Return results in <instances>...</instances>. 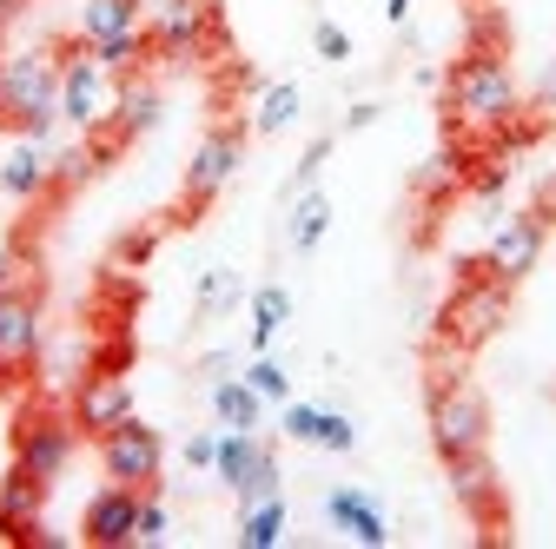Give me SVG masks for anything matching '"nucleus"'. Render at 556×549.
<instances>
[{
    "instance_id": "7c9ffc66",
    "label": "nucleus",
    "mask_w": 556,
    "mask_h": 549,
    "mask_svg": "<svg viewBox=\"0 0 556 549\" xmlns=\"http://www.w3.org/2000/svg\"><path fill=\"white\" fill-rule=\"evenodd\" d=\"M239 298V279H232V271H205V279H199V305L205 311H219V305H232Z\"/></svg>"
},
{
    "instance_id": "20e7f679",
    "label": "nucleus",
    "mask_w": 556,
    "mask_h": 549,
    "mask_svg": "<svg viewBox=\"0 0 556 549\" xmlns=\"http://www.w3.org/2000/svg\"><path fill=\"white\" fill-rule=\"evenodd\" d=\"M113 106H119V93H113V74L80 47V53H66L60 60V119H74V126H106L113 119Z\"/></svg>"
},
{
    "instance_id": "9d476101",
    "label": "nucleus",
    "mask_w": 556,
    "mask_h": 549,
    "mask_svg": "<svg viewBox=\"0 0 556 549\" xmlns=\"http://www.w3.org/2000/svg\"><path fill=\"white\" fill-rule=\"evenodd\" d=\"M239 153H245L239 126H219V132H205V140H199V153H192V166H186V199H192V205L219 199V186L239 173Z\"/></svg>"
},
{
    "instance_id": "ea45409f",
    "label": "nucleus",
    "mask_w": 556,
    "mask_h": 549,
    "mask_svg": "<svg viewBox=\"0 0 556 549\" xmlns=\"http://www.w3.org/2000/svg\"><path fill=\"white\" fill-rule=\"evenodd\" d=\"M14 14H21V0H0V27H8Z\"/></svg>"
},
{
    "instance_id": "c9c22d12",
    "label": "nucleus",
    "mask_w": 556,
    "mask_h": 549,
    "mask_svg": "<svg viewBox=\"0 0 556 549\" xmlns=\"http://www.w3.org/2000/svg\"><path fill=\"white\" fill-rule=\"evenodd\" d=\"M536 106H543V119H556V66L543 74V100H536Z\"/></svg>"
},
{
    "instance_id": "bb28decb",
    "label": "nucleus",
    "mask_w": 556,
    "mask_h": 549,
    "mask_svg": "<svg viewBox=\"0 0 556 549\" xmlns=\"http://www.w3.org/2000/svg\"><path fill=\"white\" fill-rule=\"evenodd\" d=\"M100 166H106L100 146H66V153H53V186H87Z\"/></svg>"
},
{
    "instance_id": "c85d7f7f",
    "label": "nucleus",
    "mask_w": 556,
    "mask_h": 549,
    "mask_svg": "<svg viewBox=\"0 0 556 549\" xmlns=\"http://www.w3.org/2000/svg\"><path fill=\"white\" fill-rule=\"evenodd\" d=\"M245 384H252V391H258L265 404H286V397H292V378H286V365H271L265 352H258V358L245 365Z\"/></svg>"
},
{
    "instance_id": "0eeeda50",
    "label": "nucleus",
    "mask_w": 556,
    "mask_h": 549,
    "mask_svg": "<svg viewBox=\"0 0 556 549\" xmlns=\"http://www.w3.org/2000/svg\"><path fill=\"white\" fill-rule=\"evenodd\" d=\"M74 431H80V424L53 418V410L27 418V424H21V444H14V470H27V476H40V484H53V476L66 470V457H74Z\"/></svg>"
},
{
    "instance_id": "9b49d317",
    "label": "nucleus",
    "mask_w": 556,
    "mask_h": 549,
    "mask_svg": "<svg viewBox=\"0 0 556 549\" xmlns=\"http://www.w3.org/2000/svg\"><path fill=\"white\" fill-rule=\"evenodd\" d=\"M510 318V285L504 279H483V285H464L457 305H451V331L464 337V345H483L497 324Z\"/></svg>"
},
{
    "instance_id": "f3484780",
    "label": "nucleus",
    "mask_w": 556,
    "mask_h": 549,
    "mask_svg": "<svg viewBox=\"0 0 556 549\" xmlns=\"http://www.w3.org/2000/svg\"><path fill=\"white\" fill-rule=\"evenodd\" d=\"M40 352V311L27 292H0V365H27Z\"/></svg>"
},
{
    "instance_id": "a211bd4d",
    "label": "nucleus",
    "mask_w": 556,
    "mask_h": 549,
    "mask_svg": "<svg viewBox=\"0 0 556 549\" xmlns=\"http://www.w3.org/2000/svg\"><path fill=\"white\" fill-rule=\"evenodd\" d=\"M47 490H53V484H40V476L14 470L8 484H0V529H8V536H40V510H47Z\"/></svg>"
},
{
    "instance_id": "393cba45",
    "label": "nucleus",
    "mask_w": 556,
    "mask_h": 549,
    "mask_svg": "<svg viewBox=\"0 0 556 549\" xmlns=\"http://www.w3.org/2000/svg\"><path fill=\"white\" fill-rule=\"evenodd\" d=\"M325 232H331V199L305 186V192H299V205H292V245H299V252H312Z\"/></svg>"
},
{
    "instance_id": "b1692460",
    "label": "nucleus",
    "mask_w": 556,
    "mask_h": 549,
    "mask_svg": "<svg viewBox=\"0 0 556 549\" xmlns=\"http://www.w3.org/2000/svg\"><path fill=\"white\" fill-rule=\"evenodd\" d=\"M278 536H286V503H278V497L245 503V516H239V542H245V549H271Z\"/></svg>"
},
{
    "instance_id": "5701e85b",
    "label": "nucleus",
    "mask_w": 556,
    "mask_h": 549,
    "mask_svg": "<svg viewBox=\"0 0 556 549\" xmlns=\"http://www.w3.org/2000/svg\"><path fill=\"white\" fill-rule=\"evenodd\" d=\"M286 318H292V292L286 285H258L252 292V352H265Z\"/></svg>"
},
{
    "instance_id": "412c9836",
    "label": "nucleus",
    "mask_w": 556,
    "mask_h": 549,
    "mask_svg": "<svg viewBox=\"0 0 556 549\" xmlns=\"http://www.w3.org/2000/svg\"><path fill=\"white\" fill-rule=\"evenodd\" d=\"M258 404H265V397H258L245 378H219V384H213V410H219L226 431H258Z\"/></svg>"
},
{
    "instance_id": "dca6fc26",
    "label": "nucleus",
    "mask_w": 556,
    "mask_h": 549,
    "mask_svg": "<svg viewBox=\"0 0 556 549\" xmlns=\"http://www.w3.org/2000/svg\"><path fill=\"white\" fill-rule=\"evenodd\" d=\"M325 516H331L344 536H352V542H365V549H384V542H391V523H384L378 497H365V490H352V484L325 497Z\"/></svg>"
},
{
    "instance_id": "39448f33",
    "label": "nucleus",
    "mask_w": 556,
    "mask_h": 549,
    "mask_svg": "<svg viewBox=\"0 0 556 549\" xmlns=\"http://www.w3.org/2000/svg\"><path fill=\"white\" fill-rule=\"evenodd\" d=\"M160 457H166L160 431L139 424V418H126V424H113L100 437V463H106L113 484H126V490H153L160 484Z\"/></svg>"
},
{
    "instance_id": "6e6552de",
    "label": "nucleus",
    "mask_w": 556,
    "mask_h": 549,
    "mask_svg": "<svg viewBox=\"0 0 556 549\" xmlns=\"http://www.w3.org/2000/svg\"><path fill=\"white\" fill-rule=\"evenodd\" d=\"M543 239H549V219H543V213H523V219H510V226L491 239V252H483V265H491V279H504V285L530 279V265L543 258Z\"/></svg>"
},
{
    "instance_id": "6ab92c4d",
    "label": "nucleus",
    "mask_w": 556,
    "mask_h": 549,
    "mask_svg": "<svg viewBox=\"0 0 556 549\" xmlns=\"http://www.w3.org/2000/svg\"><path fill=\"white\" fill-rule=\"evenodd\" d=\"M0 186H8L14 199H34V192H47V186H53V153H47L40 140L14 146V153H8V166H0Z\"/></svg>"
},
{
    "instance_id": "ddd939ff",
    "label": "nucleus",
    "mask_w": 556,
    "mask_h": 549,
    "mask_svg": "<svg viewBox=\"0 0 556 549\" xmlns=\"http://www.w3.org/2000/svg\"><path fill=\"white\" fill-rule=\"evenodd\" d=\"M132 516H139V490H126V484H106V490L87 503V516H80V536H87L93 549H119V542H132Z\"/></svg>"
},
{
    "instance_id": "2f4dec72",
    "label": "nucleus",
    "mask_w": 556,
    "mask_h": 549,
    "mask_svg": "<svg viewBox=\"0 0 556 549\" xmlns=\"http://www.w3.org/2000/svg\"><path fill=\"white\" fill-rule=\"evenodd\" d=\"M312 47H318V60H352V40H344L338 21H318L312 27Z\"/></svg>"
},
{
    "instance_id": "f704fd0d",
    "label": "nucleus",
    "mask_w": 556,
    "mask_h": 549,
    "mask_svg": "<svg viewBox=\"0 0 556 549\" xmlns=\"http://www.w3.org/2000/svg\"><path fill=\"white\" fill-rule=\"evenodd\" d=\"M325 159H331V140H312V153H305V159H299V186H312V179H318V166H325Z\"/></svg>"
},
{
    "instance_id": "f257e3e1",
    "label": "nucleus",
    "mask_w": 556,
    "mask_h": 549,
    "mask_svg": "<svg viewBox=\"0 0 556 549\" xmlns=\"http://www.w3.org/2000/svg\"><path fill=\"white\" fill-rule=\"evenodd\" d=\"M451 113L470 126V132H497V126H517L523 100H517V80L497 53H470L457 74H451Z\"/></svg>"
},
{
    "instance_id": "cd10ccee",
    "label": "nucleus",
    "mask_w": 556,
    "mask_h": 549,
    "mask_svg": "<svg viewBox=\"0 0 556 549\" xmlns=\"http://www.w3.org/2000/svg\"><path fill=\"white\" fill-rule=\"evenodd\" d=\"M292 119H299V87H271V93L258 100V113H252L258 132H286Z\"/></svg>"
},
{
    "instance_id": "4be33fe9",
    "label": "nucleus",
    "mask_w": 556,
    "mask_h": 549,
    "mask_svg": "<svg viewBox=\"0 0 556 549\" xmlns=\"http://www.w3.org/2000/svg\"><path fill=\"white\" fill-rule=\"evenodd\" d=\"M147 126H160V87L132 80V87H119V106H113V132H119V140H132V132H147Z\"/></svg>"
},
{
    "instance_id": "aec40b11",
    "label": "nucleus",
    "mask_w": 556,
    "mask_h": 549,
    "mask_svg": "<svg viewBox=\"0 0 556 549\" xmlns=\"http://www.w3.org/2000/svg\"><path fill=\"white\" fill-rule=\"evenodd\" d=\"M139 27V0H80V40L100 47L113 34H132Z\"/></svg>"
},
{
    "instance_id": "72a5a7b5",
    "label": "nucleus",
    "mask_w": 556,
    "mask_h": 549,
    "mask_svg": "<svg viewBox=\"0 0 556 549\" xmlns=\"http://www.w3.org/2000/svg\"><path fill=\"white\" fill-rule=\"evenodd\" d=\"M451 179H457V159H451V153H438L425 173H417V192H444Z\"/></svg>"
},
{
    "instance_id": "4468645a",
    "label": "nucleus",
    "mask_w": 556,
    "mask_h": 549,
    "mask_svg": "<svg viewBox=\"0 0 556 549\" xmlns=\"http://www.w3.org/2000/svg\"><path fill=\"white\" fill-rule=\"evenodd\" d=\"M126 418H132V391H126V378L100 371V378L80 384V397H74V424H87L93 437H106V431L126 424Z\"/></svg>"
},
{
    "instance_id": "1a4fd4ad",
    "label": "nucleus",
    "mask_w": 556,
    "mask_h": 549,
    "mask_svg": "<svg viewBox=\"0 0 556 549\" xmlns=\"http://www.w3.org/2000/svg\"><path fill=\"white\" fill-rule=\"evenodd\" d=\"M219 21H213V0H160L153 8V27H147V40L160 47V53H173V60H186V53H199V40L213 34Z\"/></svg>"
},
{
    "instance_id": "c756f323",
    "label": "nucleus",
    "mask_w": 556,
    "mask_h": 549,
    "mask_svg": "<svg viewBox=\"0 0 556 549\" xmlns=\"http://www.w3.org/2000/svg\"><path fill=\"white\" fill-rule=\"evenodd\" d=\"M166 536V503L153 490H139V516H132V542H160Z\"/></svg>"
},
{
    "instance_id": "e433bc0d",
    "label": "nucleus",
    "mask_w": 556,
    "mask_h": 549,
    "mask_svg": "<svg viewBox=\"0 0 556 549\" xmlns=\"http://www.w3.org/2000/svg\"><path fill=\"white\" fill-rule=\"evenodd\" d=\"M371 119H378V106H371V100H358L352 113H344V126H371Z\"/></svg>"
},
{
    "instance_id": "a878e982",
    "label": "nucleus",
    "mask_w": 556,
    "mask_h": 549,
    "mask_svg": "<svg viewBox=\"0 0 556 549\" xmlns=\"http://www.w3.org/2000/svg\"><path fill=\"white\" fill-rule=\"evenodd\" d=\"M147 47H153V40H147V27H132V34H113V40H100V47H87V53L106 66V74H132Z\"/></svg>"
},
{
    "instance_id": "7ed1b4c3",
    "label": "nucleus",
    "mask_w": 556,
    "mask_h": 549,
    "mask_svg": "<svg viewBox=\"0 0 556 549\" xmlns=\"http://www.w3.org/2000/svg\"><path fill=\"white\" fill-rule=\"evenodd\" d=\"M431 444H438L444 463L491 444V410H483V397L470 384H438L431 391Z\"/></svg>"
},
{
    "instance_id": "4c0bfd02",
    "label": "nucleus",
    "mask_w": 556,
    "mask_h": 549,
    "mask_svg": "<svg viewBox=\"0 0 556 549\" xmlns=\"http://www.w3.org/2000/svg\"><path fill=\"white\" fill-rule=\"evenodd\" d=\"M8 285H14V252L0 245V292H8Z\"/></svg>"
},
{
    "instance_id": "58836bf2",
    "label": "nucleus",
    "mask_w": 556,
    "mask_h": 549,
    "mask_svg": "<svg viewBox=\"0 0 556 549\" xmlns=\"http://www.w3.org/2000/svg\"><path fill=\"white\" fill-rule=\"evenodd\" d=\"M384 14L391 21H410V0H384Z\"/></svg>"
},
{
    "instance_id": "f03ea898",
    "label": "nucleus",
    "mask_w": 556,
    "mask_h": 549,
    "mask_svg": "<svg viewBox=\"0 0 556 549\" xmlns=\"http://www.w3.org/2000/svg\"><path fill=\"white\" fill-rule=\"evenodd\" d=\"M0 119H14L27 140L60 119V60L53 53H8V74H0Z\"/></svg>"
},
{
    "instance_id": "2eb2a0df",
    "label": "nucleus",
    "mask_w": 556,
    "mask_h": 549,
    "mask_svg": "<svg viewBox=\"0 0 556 549\" xmlns=\"http://www.w3.org/2000/svg\"><path fill=\"white\" fill-rule=\"evenodd\" d=\"M278 431L299 437V444H318V450H358V424L325 410V404H286V424Z\"/></svg>"
},
{
    "instance_id": "473e14b6",
    "label": "nucleus",
    "mask_w": 556,
    "mask_h": 549,
    "mask_svg": "<svg viewBox=\"0 0 556 549\" xmlns=\"http://www.w3.org/2000/svg\"><path fill=\"white\" fill-rule=\"evenodd\" d=\"M186 463H192V470H213V463H219V431L186 437Z\"/></svg>"
},
{
    "instance_id": "a19ab883",
    "label": "nucleus",
    "mask_w": 556,
    "mask_h": 549,
    "mask_svg": "<svg viewBox=\"0 0 556 549\" xmlns=\"http://www.w3.org/2000/svg\"><path fill=\"white\" fill-rule=\"evenodd\" d=\"M0 74H8V53H0Z\"/></svg>"
},
{
    "instance_id": "f8f14e48",
    "label": "nucleus",
    "mask_w": 556,
    "mask_h": 549,
    "mask_svg": "<svg viewBox=\"0 0 556 549\" xmlns=\"http://www.w3.org/2000/svg\"><path fill=\"white\" fill-rule=\"evenodd\" d=\"M451 497L470 510V523H497L504 516V484H497V470H491L483 450L451 457Z\"/></svg>"
},
{
    "instance_id": "423d86ee",
    "label": "nucleus",
    "mask_w": 556,
    "mask_h": 549,
    "mask_svg": "<svg viewBox=\"0 0 556 549\" xmlns=\"http://www.w3.org/2000/svg\"><path fill=\"white\" fill-rule=\"evenodd\" d=\"M213 470L239 490V503L278 497V457L258 444V431H226V437H219V463H213Z\"/></svg>"
}]
</instances>
